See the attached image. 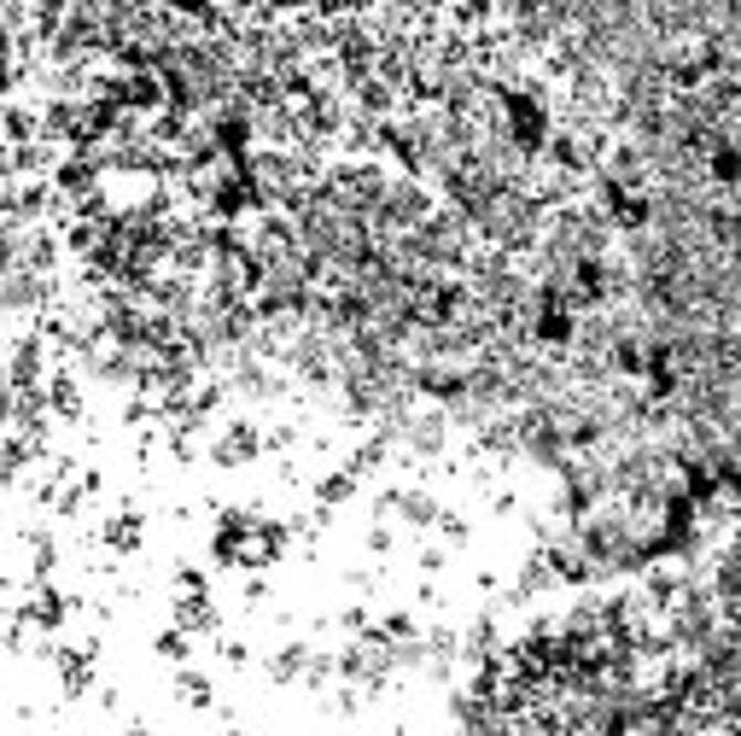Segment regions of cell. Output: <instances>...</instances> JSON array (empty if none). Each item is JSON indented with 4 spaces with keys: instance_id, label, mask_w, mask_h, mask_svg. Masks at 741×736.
<instances>
[{
    "instance_id": "cell-24",
    "label": "cell",
    "mask_w": 741,
    "mask_h": 736,
    "mask_svg": "<svg viewBox=\"0 0 741 736\" xmlns=\"http://www.w3.org/2000/svg\"><path fill=\"white\" fill-rule=\"evenodd\" d=\"M216 649H222V666H234V672H240V666H252V649H245L240 638H229V643H216Z\"/></svg>"
},
{
    "instance_id": "cell-17",
    "label": "cell",
    "mask_w": 741,
    "mask_h": 736,
    "mask_svg": "<svg viewBox=\"0 0 741 736\" xmlns=\"http://www.w3.org/2000/svg\"><path fill=\"white\" fill-rule=\"evenodd\" d=\"M152 649H158V661H170V666H193V638L181 625H163Z\"/></svg>"
},
{
    "instance_id": "cell-7",
    "label": "cell",
    "mask_w": 741,
    "mask_h": 736,
    "mask_svg": "<svg viewBox=\"0 0 741 736\" xmlns=\"http://www.w3.org/2000/svg\"><path fill=\"white\" fill-rule=\"evenodd\" d=\"M497 654H508V649H502V608H479V613L462 625V666L473 672V666L497 661Z\"/></svg>"
},
{
    "instance_id": "cell-26",
    "label": "cell",
    "mask_w": 741,
    "mask_h": 736,
    "mask_svg": "<svg viewBox=\"0 0 741 736\" xmlns=\"http://www.w3.org/2000/svg\"><path fill=\"white\" fill-rule=\"evenodd\" d=\"M123 736H152V725L147 719H129V725H123Z\"/></svg>"
},
{
    "instance_id": "cell-5",
    "label": "cell",
    "mask_w": 741,
    "mask_h": 736,
    "mask_svg": "<svg viewBox=\"0 0 741 736\" xmlns=\"http://www.w3.org/2000/svg\"><path fill=\"white\" fill-rule=\"evenodd\" d=\"M12 613H18V620H30L35 631H47V638H53V631H65V620L76 613V602H71V590H59L53 579H30L24 602H18Z\"/></svg>"
},
{
    "instance_id": "cell-12",
    "label": "cell",
    "mask_w": 741,
    "mask_h": 736,
    "mask_svg": "<svg viewBox=\"0 0 741 736\" xmlns=\"http://www.w3.org/2000/svg\"><path fill=\"white\" fill-rule=\"evenodd\" d=\"M170 625H181L188 638H216L222 608H216V597H176L170 602Z\"/></svg>"
},
{
    "instance_id": "cell-8",
    "label": "cell",
    "mask_w": 741,
    "mask_h": 736,
    "mask_svg": "<svg viewBox=\"0 0 741 736\" xmlns=\"http://www.w3.org/2000/svg\"><path fill=\"white\" fill-rule=\"evenodd\" d=\"M316 638H286L263 654V672H269V684H304L310 679V661H316Z\"/></svg>"
},
{
    "instance_id": "cell-11",
    "label": "cell",
    "mask_w": 741,
    "mask_h": 736,
    "mask_svg": "<svg viewBox=\"0 0 741 736\" xmlns=\"http://www.w3.org/2000/svg\"><path fill=\"white\" fill-rule=\"evenodd\" d=\"M444 503L432 497V485H398V526L409 532H438Z\"/></svg>"
},
{
    "instance_id": "cell-14",
    "label": "cell",
    "mask_w": 741,
    "mask_h": 736,
    "mask_svg": "<svg viewBox=\"0 0 741 736\" xmlns=\"http://www.w3.org/2000/svg\"><path fill=\"white\" fill-rule=\"evenodd\" d=\"M362 491V474H351V467H327V474H316V485H310V503L316 508H327V515H334V508H345Z\"/></svg>"
},
{
    "instance_id": "cell-23",
    "label": "cell",
    "mask_w": 741,
    "mask_h": 736,
    "mask_svg": "<svg viewBox=\"0 0 741 736\" xmlns=\"http://www.w3.org/2000/svg\"><path fill=\"white\" fill-rule=\"evenodd\" d=\"M293 444H298V427H293V421H275V427H269V450H275V456H286Z\"/></svg>"
},
{
    "instance_id": "cell-6",
    "label": "cell",
    "mask_w": 741,
    "mask_h": 736,
    "mask_svg": "<svg viewBox=\"0 0 741 736\" xmlns=\"http://www.w3.org/2000/svg\"><path fill=\"white\" fill-rule=\"evenodd\" d=\"M94 666H99V638L59 643V654H53V672H59V690H65V702H82V695L94 690Z\"/></svg>"
},
{
    "instance_id": "cell-16",
    "label": "cell",
    "mask_w": 741,
    "mask_h": 736,
    "mask_svg": "<svg viewBox=\"0 0 741 736\" xmlns=\"http://www.w3.org/2000/svg\"><path fill=\"white\" fill-rule=\"evenodd\" d=\"M176 702H188L199 713H211L216 707V684H211V672H199V666H176Z\"/></svg>"
},
{
    "instance_id": "cell-19",
    "label": "cell",
    "mask_w": 741,
    "mask_h": 736,
    "mask_svg": "<svg viewBox=\"0 0 741 736\" xmlns=\"http://www.w3.org/2000/svg\"><path fill=\"white\" fill-rule=\"evenodd\" d=\"M176 597H211V572L204 567H176Z\"/></svg>"
},
{
    "instance_id": "cell-20",
    "label": "cell",
    "mask_w": 741,
    "mask_h": 736,
    "mask_svg": "<svg viewBox=\"0 0 741 736\" xmlns=\"http://www.w3.org/2000/svg\"><path fill=\"white\" fill-rule=\"evenodd\" d=\"M467 538H473V526L456 515V508H444V521H438V544H449V549H467Z\"/></svg>"
},
{
    "instance_id": "cell-4",
    "label": "cell",
    "mask_w": 741,
    "mask_h": 736,
    "mask_svg": "<svg viewBox=\"0 0 741 736\" xmlns=\"http://www.w3.org/2000/svg\"><path fill=\"white\" fill-rule=\"evenodd\" d=\"M549 590H561V572H554V561H549V549L543 544H531L526 556H520V567H514V585H508V608H531V602H543Z\"/></svg>"
},
{
    "instance_id": "cell-18",
    "label": "cell",
    "mask_w": 741,
    "mask_h": 736,
    "mask_svg": "<svg viewBox=\"0 0 741 736\" xmlns=\"http://www.w3.org/2000/svg\"><path fill=\"white\" fill-rule=\"evenodd\" d=\"M380 631H385V638L391 643H403V638H421V620H415V613H409V608H391V613H380Z\"/></svg>"
},
{
    "instance_id": "cell-3",
    "label": "cell",
    "mask_w": 741,
    "mask_h": 736,
    "mask_svg": "<svg viewBox=\"0 0 741 736\" xmlns=\"http://www.w3.org/2000/svg\"><path fill=\"white\" fill-rule=\"evenodd\" d=\"M257 521H263V508H252V503L216 508V526H211V561H216V567H245V549H252Z\"/></svg>"
},
{
    "instance_id": "cell-1",
    "label": "cell",
    "mask_w": 741,
    "mask_h": 736,
    "mask_svg": "<svg viewBox=\"0 0 741 736\" xmlns=\"http://www.w3.org/2000/svg\"><path fill=\"white\" fill-rule=\"evenodd\" d=\"M380 433H391V444H398V456L409 462H444L449 439H456V421H449L444 403H403L391 409V416L380 421Z\"/></svg>"
},
{
    "instance_id": "cell-25",
    "label": "cell",
    "mask_w": 741,
    "mask_h": 736,
    "mask_svg": "<svg viewBox=\"0 0 741 736\" xmlns=\"http://www.w3.org/2000/svg\"><path fill=\"white\" fill-rule=\"evenodd\" d=\"M263 597H269V579L252 572V579H245V608H263Z\"/></svg>"
},
{
    "instance_id": "cell-21",
    "label": "cell",
    "mask_w": 741,
    "mask_h": 736,
    "mask_svg": "<svg viewBox=\"0 0 741 736\" xmlns=\"http://www.w3.org/2000/svg\"><path fill=\"white\" fill-rule=\"evenodd\" d=\"M362 544H368V556H391V549H398V526H391V521H374Z\"/></svg>"
},
{
    "instance_id": "cell-22",
    "label": "cell",
    "mask_w": 741,
    "mask_h": 736,
    "mask_svg": "<svg viewBox=\"0 0 741 736\" xmlns=\"http://www.w3.org/2000/svg\"><path fill=\"white\" fill-rule=\"evenodd\" d=\"M415 561H421V572H426V579H438V572L449 567V544H426Z\"/></svg>"
},
{
    "instance_id": "cell-10",
    "label": "cell",
    "mask_w": 741,
    "mask_h": 736,
    "mask_svg": "<svg viewBox=\"0 0 741 736\" xmlns=\"http://www.w3.org/2000/svg\"><path fill=\"white\" fill-rule=\"evenodd\" d=\"M99 544H106L117 561H129L135 549L147 544V521H140V508H135V503L112 508V515H106V526H99Z\"/></svg>"
},
{
    "instance_id": "cell-27",
    "label": "cell",
    "mask_w": 741,
    "mask_h": 736,
    "mask_svg": "<svg viewBox=\"0 0 741 736\" xmlns=\"http://www.w3.org/2000/svg\"><path fill=\"white\" fill-rule=\"evenodd\" d=\"M222 736H240V730H222Z\"/></svg>"
},
{
    "instance_id": "cell-15",
    "label": "cell",
    "mask_w": 741,
    "mask_h": 736,
    "mask_svg": "<svg viewBox=\"0 0 741 736\" xmlns=\"http://www.w3.org/2000/svg\"><path fill=\"white\" fill-rule=\"evenodd\" d=\"M24 556H30V579H53V567H59V538H53V526H30V532H24Z\"/></svg>"
},
{
    "instance_id": "cell-9",
    "label": "cell",
    "mask_w": 741,
    "mask_h": 736,
    "mask_svg": "<svg viewBox=\"0 0 741 736\" xmlns=\"http://www.w3.org/2000/svg\"><path fill=\"white\" fill-rule=\"evenodd\" d=\"M293 544H298L293 521H280V515H263V521H257V532H252V549H245V567H252V572L275 567V561H286V549H293Z\"/></svg>"
},
{
    "instance_id": "cell-13",
    "label": "cell",
    "mask_w": 741,
    "mask_h": 736,
    "mask_svg": "<svg viewBox=\"0 0 741 736\" xmlns=\"http://www.w3.org/2000/svg\"><path fill=\"white\" fill-rule=\"evenodd\" d=\"M47 409H53V421H65V427L82 421V375L71 362H59L47 375Z\"/></svg>"
},
{
    "instance_id": "cell-2",
    "label": "cell",
    "mask_w": 741,
    "mask_h": 736,
    "mask_svg": "<svg viewBox=\"0 0 741 736\" xmlns=\"http://www.w3.org/2000/svg\"><path fill=\"white\" fill-rule=\"evenodd\" d=\"M263 450H269V427H257L252 416H229L222 427H211L204 456H211L216 467H252Z\"/></svg>"
}]
</instances>
